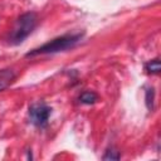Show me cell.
Wrapping results in <instances>:
<instances>
[{
    "instance_id": "cell-1",
    "label": "cell",
    "mask_w": 161,
    "mask_h": 161,
    "mask_svg": "<svg viewBox=\"0 0 161 161\" xmlns=\"http://www.w3.org/2000/svg\"><path fill=\"white\" fill-rule=\"evenodd\" d=\"M83 38V33H77V34H65L58 38L52 39L50 42L44 43L43 45L31 49L30 52H28L25 54L26 58H31V57H36L40 54H54V53H59V52H64L67 49L73 48L77 43L80 42V39Z\"/></svg>"
},
{
    "instance_id": "cell-2",
    "label": "cell",
    "mask_w": 161,
    "mask_h": 161,
    "mask_svg": "<svg viewBox=\"0 0 161 161\" xmlns=\"http://www.w3.org/2000/svg\"><path fill=\"white\" fill-rule=\"evenodd\" d=\"M36 24H38V15L35 13L28 11V13L21 14L16 19L14 28L9 35V39H8L9 44H11V45L21 44L33 33Z\"/></svg>"
},
{
    "instance_id": "cell-3",
    "label": "cell",
    "mask_w": 161,
    "mask_h": 161,
    "mask_svg": "<svg viewBox=\"0 0 161 161\" xmlns=\"http://www.w3.org/2000/svg\"><path fill=\"white\" fill-rule=\"evenodd\" d=\"M50 114L52 108L44 102H35L29 106V119L38 128H45L48 126Z\"/></svg>"
},
{
    "instance_id": "cell-4",
    "label": "cell",
    "mask_w": 161,
    "mask_h": 161,
    "mask_svg": "<svg viewBox=\"0 0 161 161\" xmlns=\"http://www.w3.org/2000/svg\"><path fill=\"white\" fill-rule=\"evenodd\" d=\"M15 79H16V73L13 69H10V68L1 69L0 70V92L6 89L8 87H10Z\"/></svg>"
},
{
    "instance_id": "cell-5",
    "label": "cell",
    "mask_w": 161,
    "mask_h": 161,
    "mask_svg": "<svg viewBox=\"0 0 161 161\" xmlns=\"http://www.w3.org/2000/svg\"><path fill=\"white\" fill-rule=\"evenodd\" d=\"M98 99H99L98 94L93 91H84L79 96V102L83 104H94L96 102H98Z\"/></svg>"
},
{
    "instance_id": "cell-6",
    "label": "cell",
    "mask_w": 161,
    "mask_h": 161,
    "mask_svg": "<svg viewBox=\"0 0 161 161\" xmlns=\"http://www.w3.org/2000/svg\"><path fill=\"white\" fill-rule=\"evenodd\" d=\"M145 69H146V72L150 73V74H158L160 70H161L160 59H158V58H155V59L148 60V62L145 64Z\"/></svg>"
},
{
    "instance_id": "cell-7",
    "label": "cell",
    "mask_w": 161,
    "mask_h": 161,
    "mask_svg": "<svg viewBox=\"0 0 161 161\" xmlns=\"http://www.w3.org/2000/svg\"><path fill=\"white\" fill-rule=\"evenodd\" d=\"M145 103L147 109L151 112L153 111V103H155V88L153 87H147L145 92Z\"/></svg>"
},
{
    "instance_id": "cell-8",
    "label": "cell",
    "mask_w": 161,
    "mask_h": 161,
    "mask_svg": "<svg viewBox=\"0 0 161 161\" xmlns=\"http://www.w3.org/2000/svg\"><path fill=\"white\" fill-rule=\"evenodd\" d=\"M102 158H103L104 161L119 160V158H121V153H119L118 150H116V148H113V147H109V148L106 150V152H104V155L102 156Z\"/></svg>"
},
{
    "instance_id": "cell-9",
    "label": "cell",
    "mask_w": 161,
    "mask_h": 161,
    "mask_svg": "<svg viewBox=\"0 0 161 161\" xmlns=\"http://www.w3.org/2000/svg\"><path fill=\"white\" fill-rule=\"evenodd\" d=\"M28 158H30V160L33 158V156H31V151H30V150H29V152H28Z\"/></svg>"
}]
</instances>
